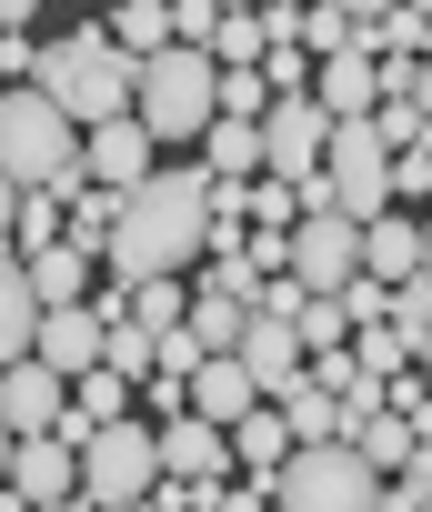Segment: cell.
Segmentation results:
<instances>
[{
  "instance_id": "8992f818",
  "label": "cell",
  "mask_w": 432,
  "mask_h": 512,
  "mask_svg": "<svg viewBox=\"0 0 432 512\" xmlns=\"http://www.w3.org/2000/svg\"><path fill=\"white\" fill-rule=\"evenodd\" d=\"M171 482V462H161V422H101L91 442H81V492L111 512V502H151Z\"/></svg>"
},
{
  "instance_id": "d6986e66",
  "label": "cell",
  "mask_w": 432,
  "mask_h": 512,
  "mask_svg": "<svg viewBox=\"0 0 432 512\" xmlns=\"http://www.w3.org/2000/svg\"><path fill=\"white\" fill-rule=\"evenodd\" d=\"M61 241H71V201L61 191H11V262H41Z\"/></svg>"
},
{
  "instance_id": "f35d334b",
  "label": "cell",
  "mask_w": 432,
  "mask_h": 512,
  "mask_svg": "<svg viewBox=\"0 0 432 512\" xmlns=\"http://www.w3.org/2000/svg\"><path fill=\"white\" fill-rule=\"evenodd\" d=\"M111 512H161V502H111Z\"/></svg>"
},
{
  "instance_id": "7402d4cb",
  "label": "cell",
  "mask_w": 432,
  "mask_h": 512,
  "mask_svg": "<svg viewBox=\"0 0 432 512\" xmlns=\"http://www.w3.org/2000/svg\"><path fill=\"white\" fill-rule=\"evenodd\" d=\"M101 21H111V41H121L131 61H161V51L181 41V31H171V0H111Z\"/></svg>"
},
{
  "instance_id": "44dd1931",
  "label": "cell",
  "mask_w": 432,
  "mask_h": 512,
  "mask_svg": "<svg viewBox=\"0 0 432 512\" xmlns=\"http://www.w3.org/2000/svg\"><path fill=\"white\" fill-rule=\"evenodd\" d=\"M232 442H242V472H282V462L302 452V432H292V412H282V402L242 412V422H232Z\"/></svg>"
},
{
  "instance_id": "4dcf8cb0",
  "label": "cell",
  "mask_w": 432,
  "mask_h": 512,
  "mask_svg": "<svg viewBox=\"0 0 432 512\" xmlns=\"http://www.w3.org/2000/svg\"><path fill=\"white\" fill-rule=\"evenodd\" d=\"M171 31H181L191 51H211V31H222V0H171Z\"/></svg>"
},
{
  "instance_id": "f546056e",
  "label": "cell",
  "mask_w": 432,
  "mask_h": 512,
  "mask_svg": "<svg viewBox=\"0 0 432 512\" xmlns=\"http://www.w3.org/2000/svg\"><path fill=\"white\" fill-rule=\"evenodd\" d=\"M272 101H282V91H272L262 71H222V111H232V121H262Z\"/></svg>"
},
{
  "instance_id": "484cf974",
  "label": "cell",
  "mask_w": 432,
  "mask_h": 512,
  "mask_svg": "<svg viewBox=\"0 0 432 512\" xmlns=\"http://www.w3.org/2000/svg\"><path fill=\"white\" fill-rule=\"evenodd\" d=\"M292 332H302L312 352H352V302H342V292H312V302L292 312Z\"/></svg>"
},
{
  "instance_id": "d4e9b609",
  "label": "cell",
  "mask_w": 432,
  "mask_h": 512,
  "mask_svg": "<svg viewBox=\"0 0 432 512\" xmlns=\"http://www.w3.org/2000/svg\"><path fill=\"white\" fill-rule=\"evenodd\" d=\"M191 332H201L211 352H242V332H252V302H232L222 282H201V292H191Z\"/></svg>"
},
{
  "instance_id": "e575fe53",
  "label": "cell",
  "mask_w": 432,
  "mask_h": 512,
  "mask_svg": "<svg viewBox=\"0 0 432 512\" xmlns=\"http://www.w3.org/2000/svg\"><path fill=\"white\" fill-rule=\"evenodd\" d=\"M0 21H11V31H31V21H41V0H0Z\"/></svg>"
},
{
  "instance_id": "74e56055",
  "label": "cell",
  "mask_w": 432,
  "mask_h": 512,
  "mask_svg": "<svg viewBox=\"0 0 432 512\" xmlns=\"http://www.w3.org/2000/svg\"><path fill=\"white\" fill-rule=\"evenodd\" d=\"M422 272H432V221H422Z\"/></svg>"
},
{
  "instance_id": "ac0fdd59",
  "label": "cell",
  "mask_w": 432,
  "mask_h": 512,
  "mask_svg": "<svg viewBox=\"0 0 432 512\" xmlns=\"http://www.w3.org/2000/svg\"><path fill=\"white\" fill-rule=\"evenodd\" d=\"M201 151H211V161H201L211 181H262V171H272V141H262V121H232V111L201 131Z\"/></svg>"
},
{
  "instance_id": "d6a6232c",
  "label": "cell",
  "mask_w": 432,
  "mask_h": 512,
  "mask_svg": "<svg viewBox=\"0 0 432 512\" xmlns=\"http://www.w3.org/2000/svg\"><path fill=\"white\" fill-rule=\"evenodd\" d=\"M392 191H402V201H422V191H432V151H402V171H392Z\"/></svg>"
},
{
  "instance_id": "1f68e13d",
  "label": "cell",
  "mask_w": 432,
  "mask_h": 512,
  "mask_svg": "<svg viewBox=\"0 0 432 512\" xmlns=\"http://www.w3.org/2000/svg\"><path fill=\"white\" fill-rule=\"evenodd\" d=\"M342 302H352V332H372V322H392V282H372V272H362V282H352Z\"/></svg>"
},
{
  "instance_id": "6da1fadb",
  "label": "cell",
  "mask_w": 432,
  "mask_h": 512,
  "mask_svg": "<svg viewBox=\"0 0 432 512\" xmlns=\"http://www.w3.org/2000/svg\"><path fill=\"white\" fill-rule=\"evenodd\" d=\"M191 262H211V171H151L111 231V282H181Z\"/></svg>"
},
{
  "instance_id": "7a4b0ae2",
  "label": "cell",
  "mask_w": 432,
  "mask_h": 512,
  "mask_svg": "<svg viewBox=\"0 0 432 512\" xmlns=\"http://www.w3.org/2000/svg\"><path fill=\"white\" fill-rule=\"evenodd\" d=\"M81 131H101V121H131L141 111V61L111 41V21H71L61 41H41V71H31Z\"/></svg>"
},
{
  "instance_id": "ba28073f",
  "label": "cell",
  "mask_w": 432,
  "mask_h": 512,
  "mask_svg": "<svg viewBox=\"0 0 432 512\" xmlns=\"http://www.w3.org/2000/svg\"><path fill=\"white\" fill-rule=\"evenodd\" d=\"M372 262H362V221L352 211H312L302 231H292V282L302 292H352Z\"/></svg>"
},
{
  "instance_id": "e0dca14e",
  "label": "cell",
  "mask_w": 432,
  "mask_h": 512,
  "mask_svg": "<svg viewBox=\"0 0 432 512\" xmlns=\"http://www.w3.org/2000/svg\"><path fill=\"white\" fill-rule=\"evenodd\" d=\"M312 101H322L332 121H372V111H382V61H372V51H342V61H322Z\"/></svg>"
},
{
  "instance_id": "d590c367",
  "label": "cell",
  "mask_w": 432,
  "mask_h": 512,
  "mask_svg": "<svg viewBox=\"0 0 432 512\" xmlns=\"http://www.w3.org/2000/svg\"><path fill=\"white\" fill-rule=\"evenodd\" d=\"M31 512H101V502H91V492H71V502H31Z\"/></svg>"
},
{
  "instance_id": "2e32d148",
  "label": "cell",
  "mask_w": 432,
  "mask_h": 512,
  "mask_svg": "<svg viewBox=\"0 0 432 512\" xmlns=\"http://www.w3.org/2000/svg\"><path fill=\"white\" fill-rule=\"evenodd\" d=\"M272 392H262V372L242 362V352H211L201 372H191V412H211V422H242V412H262Z\"/></svg>"
},
{
  "instance_id": "f1b7e54d",
  "label": "cell",
  "mask_w": 432,
  "mask_h": 512,
  "mask_svg": "<svg viewBox=\"0 0 432 512\" xmlns=\"http://www.w3.org/2000/svg\"><path fill=\"white\" fill-rule=\"evenodd\" d=\"M131 322H141V332H181V322H191V292H181V282H131Z\"/></svg>"
},
{
  "instance_id": "b9f144b4",
  "label": "cell",
  "mask_w": 432,
  "mask_h": 512,
  "mask_svg": "<svg viewBox=\"0 0 432 512\" xmlns=\"http://www.w3.org/2000/svg\"><path fill=\"white\" fill-rule=\"evenodd\" d=\"M422 382H432V362H422Z\"/></svg>"
},
{
  "instance_id": "cb8c5ba5",
  "label": "cell",
  "mask_w": 432,
  "mask_h": 512,
  "mask_svg": "<svg viewBox=\"0 0 432 512\" xmlns=\"http://www.w3.org/2000/svg\"><path fill=\"white\" fill-rule=\"evenodd\" d=\"M352 442H362V452H372V462H382V472H402V462H412V452H422V422H412V412H392V402H382V412H362V422H352Z\"/></svg>"
},
{
  "instance_id": "52a82bcc",
  "label": "cell",
  "mask_w": 432,
  "mask_h": 512,
  "mask_svg": "<svg viewBox=\"0 0 432 512\" xmlns=\"http://www.w3.org/2000/svg\"><path fill=\"white\" fill-rule=\"evenodd\" d=\"M392 171H402V151L382 141V121H342V131H332V151H322L332 211H352L362 231H372V221H382V211L402 201V191H392Z\"/></svg>"
},
{
  "instance_id": "8fae6325",
  "label": "cell",
  "mask_w": 432,
  "mask_h": 512,
  "mask_svg": "<svg viewBox=\"0 0 432 512\" xmlns=\"http://www.w3.org/2000/svg\"><path fill=\"white\" fill-rule=\"evenodd\" d=\"M332 131H342V121H332V111H322L312 91H302V101H272V111H262V141H272V171H282V181H302V171H322V151H332Z\"/></svg>"
},
{
  "instance_id": "8d00e7d4",
  "label": "cell",
  "mask_w": 432,
  "mask_h": 512,
  "mask_svg": "<svg viewBox=\"0 0 432 512\" xmlns=\"http://www.w3.org/2000/svg\"><path fill=\"white\" fill-rule=\"evenodd\" d=\"M412 101H422V111H432V61H422V91H412Z\"/></svg>"
},
{
  "instance_id": "9a60e30c",
  "label": "cell",
  "mask_w": 432,
  "mask_h": 512,
  "mask_svg": "<svg viewBox=\"0 0 432 512\" xmlns=\"http://www.w3.org/2000/svg\"><path fill=\"white\" fill-rule=\"evenodd\" d=\"M242 362L262 372V392H272V402H282L292 382H312V342H302L282 312H252V332H242Z\"/></svg>"
},
{
  "instance_id": "60d3db41",
  "label": "cell",
  "mask_w": 432,
  "mask_h": 512,
  "mask_svg": "<svg viewBox=\"0 0 432 512\" xmlns=\"http://www.w3.org/2000/svg\"><path fill=\"white\" fill-rule=\"evenodd\" d=\"M402 11H422V21H432V0H402Z\"/></svg>"
},
{
  "instance_id": "ffe728a7",
  "label": "cell",
  "mask_w": 432,
  "mask_h": 512,
  "mask_svg": "<svg viewBox=\"0 0 432 512\" xmlns=\"http://www.w3.org/2000/svg\"><path fill=\"white\" fill-rule=\"evenodd\" d=\"M362 262H372V282H422V221L382 211V221L362 231Z\"/></svg>"
},
{
  "instance_id": "83f0119b",
  "label": "cell",
  "mask_w": 432,
  "mask_h": 512,
  "mask_svg": "<svg viewBox=\"0 0 432 512\" xmlns=\"http://www.w3.org/2000/svg\"><path fill=\"white\" fill-rule=\"evenodd\" d=\"M252 231H302V181L262 171V181H252Z\"/></svg>"
},
{
  "instance_id": "5bb4252c",
  "label": "cell",
  "mask_w": 432,
  "mask_h": 512,
  "mask_svg": "<svg viewBox=\"0 0 432 512\" xmlns=\"http://www.w3.org/2000/svg\"><path fill=\"white\" fill-rule=\"evenodd\" d=\"M71 492H81V442H61V432L11 442V502H71Z\"/></svg>"
},
{
  "instance_id": "603a6c76",
  "label": "cell",
  "mask_w": 432,
  "mask_h": 512,
  "mask_svg": "<svg viewBox=\"0 0 432 512\" xmlns=\"http://www.w3.org/2000/svg\"><path fill=\"white\" fill-rule=\"evenodd\" d=\"M91 272H101V251H81V241H61V251H41V262H31V282H41L51 312H61V302H91Z\"/></svg>"
},
{
  "instance_id": "4fadbf2b",
  "label": "cell",
  "mask_w": 432,
  "mask_h": 512,
  "mask_svg": "<svg viewBox=\"0 0 432 512\" xmlns=\"http://www.w3.org/2000/svg\"><path fill=\"white\" fill-rule=\"evenodd\" d=\"M41 362L71 372V382L101 372V362H111V312H101V302H61V312L41 322Z\"/></svg>"
},
{
  "instance_id": "3957f363",
  "label": "cell",
  "mask_w": 432,
  "mask_h": 512,
  "mask_svg": "<svg viewBox=\"0 0 432 512\" xmlns=\"http://www.w3.org/2000/svg\"><path fill=\"white\" fill-rule=\"evenodd\" d=\"M81 151H91V131H81L41 81H21L11 101H0V171H11V191H61V201H81V191H91Z\"/></svg>"
},
{
  "instance_id": "277c9868",
  "label": "cell",
  "mask_w": 432,
  "mask_h": 512,
  "mask_svg": "<svg viewBox=\"0 0 432 512\" xmlns=\"http://www.w3.org/2000/svg\"><path fill=\"white\" fill-rule=\"evenodd\" d=\"M272 492H282V512H392V472L362 442H302L272 472Z\"/></svg>"
},
{
  "instance_id": "7c38bea8",
  "label": "cell",
  "mask_w": 432,
  "mask_h": 512,
  "mask_svg": "<svg viewBox=\"0 0 432 512\" xmlns=\"http://www.w3.org/2000/svg\"><path fill=\"white\" fill-rule=\"evenodd\" d=\"M151 151H161V141H151V121L131 111V121H101V131H91V151H81V171H91L101 191H141V181L161 171Z\"/></svg>"
},
{
  "instance_id": "30bf717a",
  "label": "cell",
  "mask_w": 432,
  "mask_h": 512,
  "mask_svg": "<svg viewBox=\"0 0 432 512\" xmlns=\"http://www.w3.org/2000/svg\"><path fill=\"white\" fill-rule=\"evenodd\" d=\"M61 422H71V372H51L41 352L0 372V432H11V442H31V432H61Z\"/></svg>"
},
{
  "instance_id": "ab89813d",
  "label": "cell",
  "mask_w": 432,
  "mask_h": 512,
  "mask_svg": "<svg viewBox=\"0 0 432 512\" xmlns=\"http://www.w3.org/2000/svg\"><path fill=\"white\" fill-rule=\"evenodd\" d=\"M222 11H262V0H222Z\"/></svg>"
},
{
  "instance_id": "5b68a950",
  "label": "cell",
  "mask_w": 432,
  "mask_h": 512,
  "mask_svg": "<svg viewBox=\"0 0 432 512\" xmlns=\"http://www.w3.org/2000/svg\"><path fill=\"white\" fill-rule=\"evenodd\" d=\"M141 121H151V141H201L211 121H222V61L191 51V41L141 61Z\"/></svg>"
},
{
  "instance_id": "836d02e7",
  "label": "cell",
  "mask_w": 432,
  "mask_h": 512,
  "mask_svg": "<svg viewBox=\"0 0 432 512\" xmlns=\"http://www.w3.org/2000/svg\"><path fill=\"white\" fill-rule=\"evenodd\" d=\"M342 11H352V21L372 31V21H392V11H402V0H342Z\"/></svg>"
},
{
  "instance_id": "4316f807",
  "label": "cell",
  "mask_w": 432,
  "mask_h": 512,
  "mask_svg": "<svg viewBox=\"0 0 432 512\" xmlns=\"http://www.w3.org/2000/svg\"><path fill=\"white\" fill-rule=\"evenodd\" d=\"M282 412H292V432H302V442H342V392L292 382V392H282Z\"/></svg>"
},
{
  "instance_id": "9c48e42d",
  "label": "cell",
  "mask_w": 432,
  "mask_h": 512,
  "mask_svg": "<svg viewBox=\"0 0 432 512\" xmlns=\"http://www.w3.org/2000/svg\"><path fill=\"white\" fill-rule=\"evenodd\" d=\"M161 462H171V482H201V492H222V482L242 472V442H232V422H211V412H181V422H161Z\"/></svg>"
}]
</instances>
